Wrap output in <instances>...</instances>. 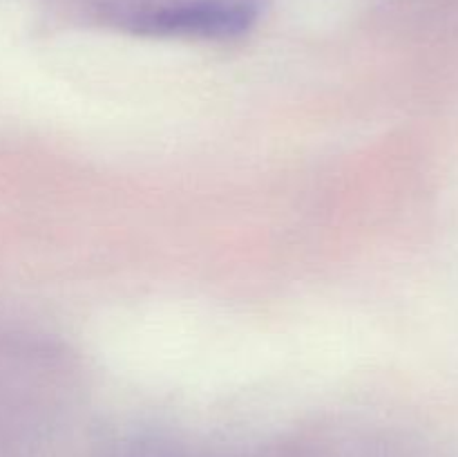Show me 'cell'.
<instances>
[{
	"label": "cell",
	"instance_id": "6da1fadb",
	"mask_svg": "<svg viewBox=\"0 0 458 457\" xmlns=\"http://www.w3.org/2000/svg\"><path fill=\"white\" fill-rule=\"evenodd\" d=\"M250 0H174L130 13L125 27L134 34L182 39H233L255 25Z\"/></svg>",
	"mask_w": 458,
	"mask_h": 457
}]
</instances>
